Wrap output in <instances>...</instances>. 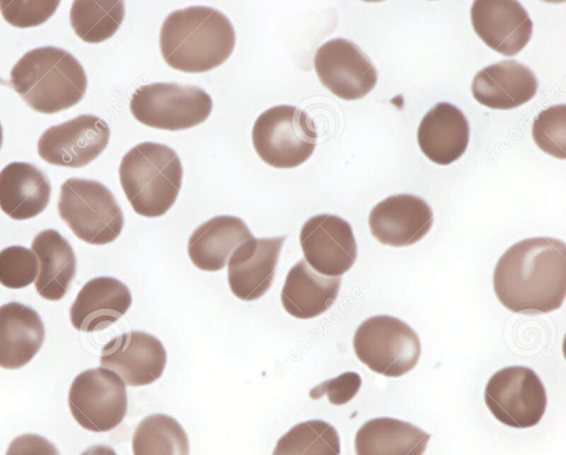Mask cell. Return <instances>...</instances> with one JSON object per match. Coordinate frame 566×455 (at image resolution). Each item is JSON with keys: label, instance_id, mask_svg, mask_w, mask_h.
<instances>
[{"label": "cell", "instance_id": "1", "mask_svg": "<svg viewBox=\"0 0 566 455\" xmlns=\"http://www.w3.org/2000/svg\"><path fill=\"white\" fill-rule=\"evenodd\" d=\"M499 301L523 315L559 309L566 296V245L553 237H531L509 247L493 273Z\"/></svg>", "mask_w": 566, "mask_h": 455}, {"label": "cell", "instance_id": "2", "mask_svg": "<svg viewBox=\"0 0 566 455\" xmlns=\"http://www.w3.org/2000/svg\"><path fill=\"white\" fill-rule=\"evenodd\" d=\"M235 32L221 11L191 6L170 12L163 22L159 46L163 59L185 73H205L223 64L232 54Z\"/></svg>", "mask_w": 566, "mask_h": 455}, {"label": "cell", "instance_id": "3", "mask_svg": "<svg viewBox=\"0 0 566 455\" xmlns=\"http://www.w3.org/2000/svg\"><path fill=\"white\" fill-rule=\"evenodd\" d=\"M10 84L33 110L53 114L76 105L84 97L87 77L70 52L42 46L27 52L15 63Z\"/></svg>", "mask_w": 566, "mask_h": 455}, {"label": "cell", "instance_id": "4", "mask_svg": "<svg viewBox=\"0 0 566 455\" xmlns=\"http://www.w3.org/2000/svg\"><path fill=\"white\" fill-rule=\"evenodd\" d=\"M119 182L133 210L146 218L164 215L176 202L182 166L170 147L151 141L127 151L118 169Z\"/></svg>", "mask_w": 566, "mask_h": 455}, {"label": "cell", "instance_id": "5", "mask_svg": "<svg viewBox=\"0 0 566 455\" xmlns=\"http://www.w3.org/2000/svg\"><path fill=\"white\" fill-rule=\"evenodd\" d=\"M57 211L72 232L88 244H108L124 226L123 211L114 194L95 180L67 179L61 187Z\"/></svg>", "mask_w": 566, "mask_h": 455}, {"label": "cell", "instance_id": "6", "mask_svg": "<svg viewBox=\"0 0 566 455\" xmlns=\"http://www.w3.org/2000/svg\"><path fill=\"white\" fill-rule=\"evenodd\" d=\"M316 140L312 118L292 105H277L264 110L252 128V142L258 156L279 169L304 163L314 152Z\"/></svg>", "mask_w": 566, "mask_h": 455}, {"label": "cell", "instance_id": "7", "mask_svg": "<svg viewBox=\"0 0 566 455\" xmlns=\"http://www.w3.org/2000/svg\"><path fill=\"white\" fill-rule=\"evenodd\" d=\"M353 347L363 364L389 378L410 372L421 355L416 331L401 319L388 315L364 320L355 331Z\"/></svg>", "mask_w": 566, "mask_h": 455}, {"label": "cell", "instance_id": "8", "mask_svg": "<svg viewBox=\"0 0 566 455\" xmlns=\"http://www.w3.org/2000/svg\"><path fill=\"white\" fill-rule=\"evenodd\" d=\"M212 99L201 87L178 83H151L137 88L130 99L133 116L142 124L164 130H184L203 123Z\"/></svg>", "mask_w": 566, "mask_h": 455}, {"label": "cell", "instance_id": "9", "mask_svg": "<svg viewBox=\"0 0 566 455\" xmlns=\"http://www.w3.org/2000/svg\"><path fill=\"white\" fill-rule=\"evenodd\" d=\"M67 402L80 426L95 433L108 432L127 413L126 384L109 369H87L74 378Z\"/></svg>", "mask_w": 566, "mask_h": 455}, {"label": "cell", "instance_id": "10", "mask_svg": "<svg viewBox=\"0 0 566 455\" xmlns=\"http://www.w3.org/2000/svg\"><path fill=\"white\" fill-rule=\"evenodd\" d=\"M484 402L502 424L527 428L542 420L547 395L534 370L513 366L496 371L490 378L484 390Z\"/></svg>", "mask_w": 566, "mask_h": 455}, {"label": "cell", "instance_id": "11", "mask_svg": "<svg viewBox=\"0 0 566 455\" xmlns=\"http://www.w3.org/2000/svg\"><path fill=\"white\" fill-rule=\"evenodd\" d=\"M314 68L323 86L345 100L365 97L378 78L368 56L342 38L328 40L316 50Z\"/></svg>", "mask_w": 566, "mask_h": 455}, {"label": "cell", "instance_id": "12", "mask_svg": "<svg viewBox=\"0 0 566 455\" xmlns=\"http://www.w3.org/2000/svg\"><path fill=\"white\" fill-rule=\"evenodd\" d=\"M108 124L94 115H80L48 128L38 141L39 156L50 165L80 168L95 160L107 147Z\"/></svg>", "mask_w": 566, "mask_h": 455}, {"label": "cell", "instance_id": "13", "mask_svg": "<svg viewBox=\"0 0 566 455\" xmlns=\"http://www.w3.org/2000/svg\"><path fill=\"white\" fill-rule=\"evenodd\" d=\"M300 244L305 262L324 276H342L357 258L352 226L337 215L310 218L301 229Z\"/></svg>", "mask_w": 566, "mask_h": 455}, {"label": "cell", "instance_id": "14", "mask_svg": "<svg viewBox=\"0 0 566 455\" xmlns=\"http://www.w3.org/2000/svg\"><path fill=\"white\" fill-rule=\"evenodd\" d=\"M167 352L161 341L144 331L124 332L102 349L101 367L114 371L129 387L148 385L164 373Z\"/></svg>", "mask_w": 566, "mask_h": 455}, {"label": "cell", "instance_id": "15", "mask_svg": "<svg viewBox=\"0 0 566 455\" xmlns=\"http://www.w3.org/2000/svg\"><path fill=\"white\" fill-rule=\"evenodd\" d=\"M286 237L253 236L234 250L228 261V284L235 297L253 301L270 289Z\"/></svg>", "mask_w": 566, "mask_h": 455}, {"label": "cell", "instance_id": "16", "mask_svg": "<svg viewBox=\"0 0 566 455\" xmlns=\"http://www.w3.org/2000/svg\"><path fill=\"white\" fill-rule=\"evenodd\" d=\"M471 22L478 36L492 50L513 56L528 43L532 20L525 8L514 0H476Z\"/></svg>", "mask_w": 566, "mask_h": 455}, {"label": "cell", "instance_id": "17", "mask_svg": "<svg viewBox=\"0 0 566 455\" xmlns=\"http://www.w3.org/2000/svg\"><path fill=\"white\" fill-rule=\"evenodd\" d=\"M433 214L428 203L412 194H396L377 203L368 216L369 230L381 244L401 247L422 240Z\"/></svg>", "mask_w": 566, "mask_h": 455}, {"label": "cell", "instance_id": "18", "mask_svg": "<svg viewBox=\"0 0 566 455\" xmlns=\"http://www.w3.org/2000/svg\"><path fill=\"white\" fill-rule=\"evenodd\" d=\"M538 81L533 71L515 61L505 60L483 67L471 84L478 103L493 109H513L530 102Z\"/></svg>", "mask_w": 566, "mask_h": 455}, {"label": "cell", "instance_id": "19", "mask_svg": "<svg viewBox=\"0 0 566 455\" xmlns=\"http://www.w3.org/2000/svg\"><path fill=\"white\" fill-rule=\"evenodd\" d=\"M132 305L129 288L109 276L90 279L71 306L72 326L84 332L103 330L122 318Z\"/></svg>", "mask_w": 566, "mask_h": 455}, {"label": "cell", "instance_id": "20", "mask_svg": "<svg viewBox=\"0 0 566 455\" xmlns=\"http://www.w3.org/2000/svg\"><path fill=\"white\" fill-rule=\"evenodd\" d=\"M470 127L464 114L450 103H438L421 119L418 145L434 163L450 165L467 150Z\"/></svg>", "mask_w": 566, "mask_h": 455}, {"label": "cell", "instance_id": "21", "mask_svg": "<svg viewBox=\"0 0 566 455\" xmlns=\"http://www.w3.org/2000/svg\"><path fill=\"white\" fill-rule=\"evenodd\" d=\"M45 330L31 307L11 301L0 306V367L19 369L39 352Z\"/></svg>", "mask_w": 566, "mask_h": 455}, {"label": "cell", "instance_id": "22", "mask_svg": "<svg viewBox=\"0 0 566 455\" xmlns=\"http://www.w3.org/2000/svg\"><path fill=\"white\" fill-rule=\"evenodd\" d=\"M248 225L238 216L219 215L200 224L188 241L191 263L205 272L226 267L234 250L252 239Z\"/></svg>", "mask_w": 566, "mask_h": 455}, {"label": "cell", "instance_id": "23", "mask_svg": "<svg viewBox=\"0 0 566 455\" xmlns=\"http://www.w3.org/2000/svg\"><path fill=\"white\" fill-rule=\"evenodd\" d=\"M340 284V276H324L301 260L286 275L281 292L282 306L297 319L317 317L334 305Z\"/></svg>", "mask_w": 566, "mask_h": 455}, {"label": "cell", "instance_id": "24", "mask_svg": "<svg viewBox=\"0 0 566 455\" xmlns=\"http://www.w3.org/2000/svg\"><path fill=\"white\" fill-rule=\"evenodd\" d=\"M51 197V183L36 166L11 162L0 172V209L14 220L42 213Z\"/></svg>", "mask_w": 566, "mask_h": 455}, {"label": "cell", "instance_id": "25", "mask_svg": "<svg viewBox=\"0 0 566 455\" xmlns=\"http://www.w3.org/2000/svg\"><path fill=\"white\" fill-rule=\"evenodd\" d=\"M31 250L39 261L35 290L46 299L56 301L69 292L76 273V257L71 244L57 231L40 232Z\"/></svg>", "mask_w": 566, "mask_h": 455}, {"label": "cell", "instance_id": "26", "mask_svg": "<svg viewBox=\"0 0 566 455\" xmlns=\"http://www.w3.org/2000/svg\"><path fill=\"white\" fill-rule=\"evenodd\" d=\"M430 434L392 417H375L355 435L356 455H423Z\"/></svg>", "mask_w": 566, "mask_h": 455}, {"label": "cell", "instance_id": "27", "mask_svg": "<svg viewBox=\"0 0 566 455\" xmlns=\"http://www.w3.org/2000/svg\"><path fill=\"white\" fill-rule=\"evenodd\" d=\"M132 449L133 455H189V440L175 417L157 413L138 423Z\"/></svg>", "mask_w": 566, "mask_h": 455}, {"label": "cell", "instance_id": "28", "mask_svg": "<svg viewBox=\"0 0 566 455\" xmlns=\"http://www.w3.org/2000/svg\"><path fill=\"white\" fill-rule=\"evenodd\" d=\"M125 15L119 0H76L70 12L75 34L85 42L99 43L115 34Z\"/></svg>", "mask_w": 566, "mask_h": 455}, {"label": "cell", "instance_id": "29", "mask_svg": "<svg viewBox=\"0 0 566 455\" xmlns=\"http://www.w3.org/2000/svg\"><path fill=\"white\" fill-rule=\"evenodd\" d=\"M340 441L336 428L321 420H308L283 434L272 455H339Z\"/></svg>", "mask_w": 566, "mask_h": 455}, {"label": "cell", "instance_id": "30", "mask_svg": "<svg viewBox=\"0 0 566 455\" xmlns=\"http://www.w3.org/2000/svg\"><path fill=\"white\" fill-rule=\"evenodd\" d=\"M535 144L546 154L566 158V106L555 105L537 115L532 127Z\"/></svg>", "mask_w": 566, "mask_h": 455}, {"label": "cell", "instance_id": "31", "mask_svg": "<svg viewBox=\"0 0 566 455\" xmlns=\"http://www.w3.org/2000/svg\"><path fill=\"white\" fill-rule=\"evenodd\" d=\"M38 275L39 261L32 250L13 245L0 251V284L4 287H27Z\"/></svg>", "mask_w": 566, "mask_h": 455}, {"label": "cell", "instance_id": "32", "mask_svg": "<svg viewBox=\"0 0 566 455\" xmlns=\"http://www.w3.org/2000/svg\"><path fill=\"white\" fill-rule=\"evenodd\" d=\"M60 1H14L1 0L0 11L3 19L17 28L36 27L49 20Z\"/></svg>", "mask_w": 566, "mask_h": 455}, {"label": "cell", "instance_id": "33", "mask_svg": "<svg viewBox=\"0 0 566 455\" xmlns=\"http://www.w3.org/2000/svg\"><path fill=\"white\" fill-rule=\"evenodd\" d=\"M360 387V375L356 372L347 371L315 385L310 390L308 395L312 400H319L326 395L331 404L344 405L355 398Z\"/></svg>", "mask_w": 566, "mask_h": 455}, {"label": "cell", "instance_id": "34", "mask_svg": "<svg viewBox=\"0 0 566 455\" xmlns=\"http://www.w3.org/2000/svg\"><path fill=\"white\" fill-rule=\"evenodd\" d=\"M6 455H60L48 438L32 433L17 436L8 446Z\"/></svg>", "mask_w": 566, "mask_h": 455}, {"label": "cell", "instance_id": "35", "mask_svg": "<svg viewBox=\"0 0 566 455\" xmlns=\"http://www.w3.org/2000/svg\"><path fill=\"white\" fill-rule=\"evenodd\" d=\"M81 455H117L116 452L106 445H93L85 449Z\"/></svg>", "mask_w": 566, "mask_h": 455}, {"label": "cell", "instance_id": "36", "mask_svg": "<svg viewBox=\"0 0 566 455\" xmlns=\"http://www.w3.org/2000/svg\"><path fill=\"white\" fill-rule=\"evenodd\" d=\"M2 127H1V124H0V149H1V146H2Z\"/></svg>", "mask_w": 566, "mask_h": 455}]
</instances>
